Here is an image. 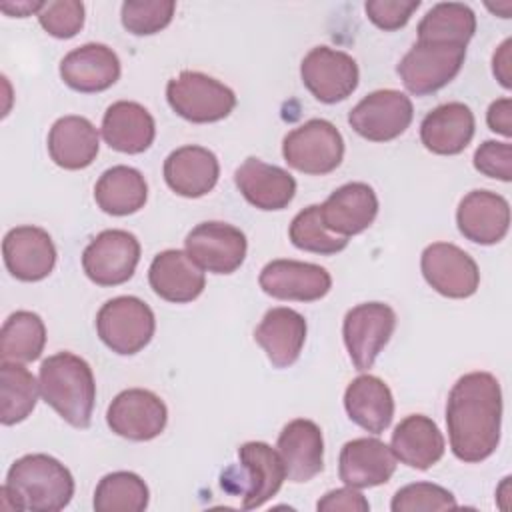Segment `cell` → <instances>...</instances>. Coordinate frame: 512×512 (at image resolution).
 <instances>
[{
  "label": "cell",
  "mask_w": 512,
  "mask_h": 512,
  "mask_svg": "<svg viewBox=\"0 0 512 512\" xmlns=\"http://www.w3.org/2000/svg\"><path fill=\"white\" fill-rule=\"evenodd\" d=\"M452 454L468 464L492 456L500 442L502 390L490 372H468L456 380L446 400Z\"/></svg>",
  "instance_id": "cell-1"
},
{
  "label": "cell",
  "mask_w": 512,
  "mask_h": 512,
  "mask_svg": "<svg viewBox=\"0 0 512 512\" xmlns=\"http://www.w3.org/2000/svg\"><path fill=\"white\" fill-rule=\"evenodd\" d=\"M0 496L8 510L58 512L74 496V478L54 456L26 454L10 466Z\"/></svg>",
  "instance_id": "cell-2"
},
{
  "label": "cell",
  "mask_w": 512,
  "mask_h": 512,
  "mask_svg": "<svg viewBox=\"0 0 512 512\" xmlns=\"http://www.w3.org/2000/svg\"><path fill=\"white\" fill-rule=\"evenodd\" d=\"M40 394L62 420L74 428H88L96 402V382L90 364L72 354L58 352L40 364Z\"/></svg>",
  "instance_id": "cell-3"
},
{
  "label": "cell",
  "mask_w": 512,
  "mask_h": 512,
  "mask_svg": "<svg viewBox=\"0 0 512 512\" xmlns=\"http://www.w3.org/2000/svg\"><path fill=\"white\" fill-rule=\"evenodd\" d=\"M166 100L178 116L194 124L218 122L236 108V94L226 84L196 70L170 78Z\"/></svg>",
  "instance_id": "cell-4"
},
{
  "label": "cell",
  "mask_w": 512,
  "mask_h": 512,
  "mask_svg": "<svg viewBox=\"0 0 512 512\" xmlns=\"http://www.w3.org/2000/svg\"><path fill=\"white\" fill-rule=\"evenodd\" d=\"M154 330L152 308L136 296H116L104 302L96 314L100 340L120 356H132L148 346Z\"/></svg>",
  "instance_id": "cell-5"
},
{
  "label": "cell",
  "mask_w": 512,
  "mask_h": 512,
  "mask_svg": "<svg viewBox=\"0 0 512 512\" xmlns=\"http://www.w3.org/2000/svg\"><path fill=\"white\" fill-rule=\"evenodd\" d=\"M282 156L298 172L310 176L330 174L344 158V138L332 122L312 118L284 136Z\"/></svg>",
  "instance_id": "cell-6"
},
{
  "label": "cell",
  "mask_w": 512,
  "mask_h": 512,
  "mask_svg": "<svg viewBox=\"0 0 512 512\" xmlns=\"http://www.w3.org/2000/svg\"><path fill=\"white\" fill-rule=\"evenodd\" d=\"M466 58V46L418 40L400 60L398 76L416 96L438 92L456 78Z\"/></svg>",
  "instance_id": "cell-7"
},
{
  "label": "cell",
  "mask_w": 512,
  "mask_h": 512,
  "mask_svg": "<svg viewBox=\"0 0 512 512\" xmlns=\"http://www.w3.org/2000/svg\"><path fill=\"white\" fill-rule=\"evenodd\" d=\"M396 328V312L384 302H364L344 316L342 336L356 370L372 368L378 354L390 342Z\"/></svg>",
  "instance_id": "cell-8"
},
{
  "label": "cell",
  "mask_w": 512,
  "mask_h": 512,
  "mask_svg": "<svg viewBox=\"0 0 512 512\" xmlns=\"http://www.w3.org/2000/svg\"><path fill=\"white\" fill-rule=\"evenodd\" d=\"M140 262V242L128 230H102L82 252V268L98 286H118L132 278Z\"/></svg>",
  "instance_id": "cell-9"
},
{
  "label": "cell",
  "mask_w": 512,
  "mask_h": 512,
  "mask_svg": "<svg viewBox=\"0 0 512 512\" xmlns=\"http://www.w3.org/2000/svg\"><path fill=\"white\" fill-rule=\"evenodd\" d=\"M414 118L412 100L400 90H374L348 114V124L370 142H388L406 132Z\"/></svg>",
  "instance_id": "cell-10"
},
{
  "label": "cell",
  "mask_w": 512,
  "mask_h": 512,
  "mask_svg": "<svg viewBox=\"0 0 512 512\" xmlns=\"http://www.w3.org/2000/svg\"><path fill=\"white\" fill-rule=\"evenodd\" d=\"M300 76L308 92L324 104L346 100L360 80L356 60L330 46L312 48L300 62Z\"/></svg>",
  "instance_id": "cell-11"
},
{
  "label": "cell",
  "mask_w": 512,
  "mask_h": 512,
  "mask_svg": "<svg viewBox=\"0 0 512 512\" xmlns=\"http://www.w3.org/2000/svg\"><path fill=\"white\" fill-rule=\"evenodd\" d=\"M188 256L202 268L212 274H232L236 272L248 250L246 236L240 228L228 222H200L194 226L186 240Z\"/></svg>",
  "instance_id": "cell-12"
},
{
  "label": "cell",
  "mask_w": 512,
  "mask_h": 512,
  "mask_svg": "<svg viewBox=\"0 0 512 512\" xmlns=\"http://www.w3.org/2000/svg\"><path fill=\"white\" fill-rule=\"evenodd\" d=\"M110 430L134 442L160 436L168 422V408L160 396L144 388H128L116 394L106 410Z\"/></svg>",
  "instance_id": "cell-13"
},
{
  "label": "cell",
  "mask_w": 512,
  "mask_h": 512,
  "mask_svg": "<svg viewBox=\"0 0 512 512\" xmlns=\"http://www.w3.org/2000/svg\"><path fill=\"white\" fill-rule=\"evenodd\" d=\"M420 268L424 280L446 298H468L480 284V270L474 258L450 242L426 246Z\"/></svg>",
  "instance_id": "cell-14"
},
{
  "label": "cell",
  "mask_w": 512,
  "mask_h": 512,
  "mask_svg": "<svg viewBox=\"0 0 512 512\" xmlns=\"http://www.w3.org/2000/svg\"><path fill=\"white\" fill-rule=\"evenodd\" d=\"M260 288L278 300L314 302L332 288V276L324 266L300 260H272L260 272Z\"/></svg>",
  "instance_id": "cell-15"
},
{
  "label": "cell",
  "mask_w": 512,
  "mask_h": 512,
  "mask_svg": "<svg viewBox=\"0 0 512 512\" xmlns=\"http://www.w3.org/2000/svg\"><path fill=\"white\" fill-rule=\"evenodd\" d=\"M6 270L22 282L44 280L56 264V246L50 234L38 226H16L2 240Z\"/></svg>",
  "instance_id": "cell-16"
},
{
  "label": "cell",
  "mask_w": 512,
  "mask_h": 512,
  "mask_svg": "<svg viewBox=\"0 0 512 512\" xmlns=\"http://www.w3.org/2000/svg\"><path fill=\"white\" fill-rule=\"evenodd\" d=\"M456 224L470 242L482 246L498 244L510 228V204L496 192L472 190L458 204Z\"/></svg>",
  "instance_id": "cell-17"
},
{
  "label": "cell",
  "mask_w": 512,
  "mask_h": 512,
  "mask_svg": "<svg viewBox=\"0 0 512 512\" xmlns=\"http://www.w3.org/2000/svg\"><path fill=\"white\" fill-rule=\"evenodd\" d=\"M60 78L76 92H102L120 78V58L110 46L88 42L62 58Z\"/></svg>",
  "instance_id": "cell-18"
},
{
  "label": "cell",
  "mask_w": 512,
  "mask_h": 512,
  "mask_svg": "<svg viewBox=\"0 0 512 512\" xmlns=\"http://www.w3.org/2000/svg\"><path fill=\"white\" fill-rule=\"evenodd\" d=\"M378 214V198L366 182H348L336 188L322 204L324 226L344 238L364 232Z\"/></svg>",
  "instance_id": "cell-19"
},
{
  "label": "cell",
  "mask_w": 512,
  "mask_h": 512,
  "mask_svg": "<svg viewBox=\"0 0 512 512\" xmlns=\"http://www.w3.org/2000/svg\"><path fill=\"white\" fill-rule=\"evenodd\" d=\"M396 472V456L378 438H354L346 442L338 458V476L350 488L386 484Z\"/></svg>",
  "instance_id": "cell-20"
},
{
  "label": "cell",
  "mask_w": 512,
  "mask_h": 512,
  "mask_svg": "<svg viewBox=\"0 0 512 512\" xmlns=\"http://www.w3.org/2000/svg\"><path fill=\"white\" fill-rule=\"evenodd\" d=\"M290 482H308L324 468V438L316 422L296 418L288 422L276 442Z\"/></svg>",
  "instance_id": "cell-21"
},
{
  "label": "cell",
  "mask_w": 512,
  "mask_h": 512,
  "mask_svg": "<svg viewBox=\"0 0 512 512\" xmlns=\"http://www.w3.org/2000/svg\"><path fill=\"white\" fill-rule=\"evenodd\" d=\"M148 282L162 300L186 304L202 294L206 276L186 250H164L154 256L148 268Z\"/></svg>",
  "instance_id": "cell-22"
},
{
  "label": "cell",
  "mask_w": 512,
  "mask_h": 512,
  "mask_svg": "<svg viewBox=\"0 0 512 512\" xmlns=\"http://www.w3.org/2000/svg\"><path fill=\"white\" fill-rule=\"evenodd\" d=\"M234 182L240 194L260 210H282L296 194V180L288 170L254 156L236 168Z\"/></svg>",
  "instance_id": "cell-23"
},
{
  "label": "cell",
  "mask_w": 512,
  "mask_h": 512,
  "mask_svg": "<svg viewBox=\"0 0 512 512\" xmlns=\"http://www.w3.org/2000/svg\"><path fill=\"white\" fill-rule=\"evenodd\" d=\"M240 470L244 472L242 508L252 510L266 504L282 488L286 480L284 462L270 444L266 442H244L238 448Z\"/></svg>",
  "instance_id": "cell-24"
},
{
  "label": "cell",
  "mask_w": 512,
  "mask_h": 512,
  "mask_svg": "<svg viewBox=\"0 0 512 512\" xmlns=\"http://www.w3.org/2000/svg\"><path fill=\"white\" fill-rule=\"evenodd\" d=\"M218 176V158L204 146H180L164 160V180L168 188L184 198H200L208 194L216 186Z\"/></svg>",
  "instance_id": "cell-25"
},
{
  "label": "cell",
  "mask_w": 512,
  "mask_h": 512,
  "mask_svg": "<svg viewBox=\"0 0 512 512\" xmlns=\"http://www.w3.org/2000/svg\"><path fill=\"white\" fill-rule=\"evenodd\" d=\"M306 320L300 312L276 306L270 308L254 330V340L276 368L292 366L306 342Z\"/></svg>",
  "instance_id": "cell-26"
},
{
  "label": "cell",
  "mask_w": 512,
  "mask_h": 512,
  "mask_svg": "<svg viewBox=\"0 0 512 512\" xmlns=\"http://www.w3.org/2000/svg\"><path fill=\"white\" fill-rule=\"evenodd\" d=\"M474 128V114L464 102H446L424 116L420 140L432 154L454 156L470 144Z\"/></svg>",
  "instance_id": "cell-27"
},
{
  "label": "cell",
  "mask_w": 512,
  "mask_h": 512,
  "mask_svg": "<svg viewBox=\"0 0 512 512\" xmlns=\"http://www.w3.org/2000/svg\"><path fill=\"white\" fill-rule=\"evenodd\" d=\"M156 136L152 114L138 102L118 100L108 106L102 118V138L112 150L140 154L148 150Z\"/></svg>",
  "instance_id": "cell-28"
},
{
  "label": "cell",
  "mask_w": 512,
  "mask_h": 512,
  "mask_svg": "<svg viewBox=\"0 0 512 512\" xmlns=\"http://www.w3.org/2000/svg\"><path fill=\"white\" fill-rule=\"evenodd\" d=\"M100 148L96 126L76 114L58 118L48 132V154L64 170H82L90 166Z\"/></svg>",
  "instance_id": "cell-29"
},
{
  "label": "cell",
  "mask_w": 512,
  "mask_h": 512,
  "mask_svg": "<svg viewBox=\"0 0 512 512\" xmlns=\"http://www.w3.org/2000/svg\"><path fill=\"white\" fill-rule=\"evenodd\" d=\"M444 436L436 422L424 414H410L400 420L390 438V450L402 464L428 470L444 456Z\"/></svg>",
  "instance_id": "cell-30"
},
{
  "label": "cell",
  "mask_w": 512,
  "mask_h": 512,
  "mask_svg": "<svg viewBox=\"0 0 512 512\" xmlns=\"http://www.w3.org/2000/svg\"><path fill=\"white\" fill-rule=\"evenodd\" d=\"M348 418L370 434H382L394 416V398L384 380L372 374L356 376L344 392Z\"/></svg>",
  "instance_id": "cell-31"
},
{
  "label": "cell",
  "mask_w": 512,
  "mask_h": 512,
  "mask_svg": "<svg viewBox=\"0 0 512 512\" xmlns=\"http://www.w3.org/2000/svg\"><path fill=\"white\" fill-rule=\"evenodd\" d=\"M148 198V184L140 170L132 166H112L102 172L94 186L98 208L112 216H128L138 212Z\"/></svg>",
  "instance_id": "cell-32"
},
{
  "label": "cell",
  "mask_w": 512,
  "mask_h": 512,
  "mask_svg": "<svg viewBox=\"0 0 512 512\" xmlns=\"http://www.w3.org/2000/svg\"><path fill=\"white\" fill-rule=\"evenodd\" d=\"M418 40L466 46L476 32V14L462 2H438L418 22Z\"/></svg>",
  "instance_id": "cell-33"
},
{
  "label": "cell",
  "mask_w": 512,
  "mask_h": 512,
  "mask_svg": "<svg viewBox=\"0 0 512 512\" xmlns=\"http://www.w3.org/2000/svg\"><path fill=\"white\" fill-rule=\"evenodd\" d=\"M46 326L36 312H12L0 330V356L6 362H34L44 352Z\"/></svg>",
  "instance_id": "cell-34"
},
{
  "label": "cell",
  "mask_w": 512,
  "mask_h": 512,
  "mask_svg": "<svg viewBox=\"0 0 512 512\" xmlns=\"http://www.w3.org/2000/svg\"><path fill=\"white\" fill-rule=\"evenodd\" d=\"M40 382L20 362L0 364V422L4 426L26 420L38 402Z\"/></svg>",
  "instance_id": "cell-35"
},
{
  "label": "cell",
  "mask_w": 512,
  "mask_h": 512,
  "mask_svg": "<svg viewBox=\"0 0 512 512\" xmlns=\"http://www.w3.org/2000/svg\"><path fill=\"white\" fill-rule=\"evenodd\" d=\"M150 492L146 482L126 470L106 474L94 490L96 512H142L146 510Z\"/></svg>",
  "instance_id": "cell-36"
},
{
  "label": "cell",
  "mask_w": 512,
  "mask_h": 512,
  "mask_svg": "<svg viewBox=\"0 0 512 512\" xmlns=\"http://www.w3.org/2000/svg\"><path fill=\"white\" fill-rule=\"evenodd\" d=\"M290 242L304 250L314 254H336L342 252L348 246V238L338 236L330 232L320 216V204H310L304 210H300L288 228Z\"/></svg>",
  "instance_id": "cell-37"
},
{
  "label": "cell",
  "mask_w": 512,
  "mask_h": 512,
  "mask_svg": "<svg viewBox=\"0 0 512 512\" xmlns=\"http://www.w3.org/2000/svg\"><path fill=\"white\" fill-rule=\"evenodd\" d=\"M172 0H128L122 4V26L136 36H150L164 30L174 16Z\"/></svg>",
  "instance_id": "cell-38"
},
{
  "label": "cell",
  "mask_w": 512,
  "mask_h": 512,
  "mask_svg": "<svg viewBox=\"0 0 512 512\" xmlns=\"http://www.w3.org/2000/svg\"><path fill=\"white\" fill-rule=\"evenodd\" d=\"M456 498L450 490L432 482H414L400 488L392 502V512H418V510H454Z\"/></svg>",
  "instance_id": "cell-39"
},
{
  "label": "cell",
  "mask_w": 512,
  "mask_h": 512,
  "mask_svg": "<svg viewBox=\"0 0 512 512\" xmlns=\"http://www.w3.org/2000/svg\"><path fill=\"white\" fill-rule=\"evenodd\" d=\"M40 26L54 38L66 40L76 36L84 26V4L78 0H50L44 2L36 14Z\"/></svg>",
  "instance_id": "cell-40"
},
{
  "label": "cell",
  "mask_w": 512,
  "mask_h": 512,
  "mask_svg": "<svg viewBox=\"0 0 512 512\" xmlns=\"http://www.w3.org/2000/svg\"><path fill=\"white\" fill-rule=\"evenodd\" d=\"M474 168L488 178L512 180V146L508 142L486 140L474 152Z\"/></svg>",
  "instance_id": "cell-41"
},
{
  "label": "cell",
  "mask_w": 512,
  "mask_h": 512,
  "mask_svg": "<svg viewBox=\"0 0 512 512\" xmlns=\"http://www.w3.org/2000/svg\"><path fill=\"white\" fill-rule=\"evenodd\" d=\"M418 6L420 0H368L364 4V10L374 26L392 32L406 26Z\"/></svg>",
  "instance_id": "cell-42"
},
{
  "label": "cell",
  "mask_w": 512,
  "mask_h": 512,
  "mask_svg": "<svg viewBox=\"0 0 512 512\" xmlns=\"http://www.w3.org/2000/svg\"><path fill=\"white\" fill-rule=\"evenodd\" d=\"M316 508L320 512H368L370 510V504L368 500L358 492V488H336V490H330L326 492Z\"/></svg>",
  "instance_id": "cell-43"
},
{
  "label": "cell",
  "mask_w": 512,
  "mask_h": 512,
  "mask_svg": "<svg viewBox=\"0 0 512 512\" xmlns=\"http://www.w3.org/2000/svg\"><path fill=\"white\" fill-rule=\"evenodd\" d=\"M486 122L492 132L510 138L512 136V100L508 96L494 100L488 106Z\"/></svg>",
  "instance_id": "cell-44"
},
{
  "label": "cell",
  "mask_w": 512,
  "mask_h": 512,
  "mask_svg": "<svg viewBox=\"0 0 512 512\" xmlns=\"http://www.w3.org/2000/svg\"><path fill=\"white\" fill-rule=\"evenodd\" d=\"M510 46H512V40L506 38L498 50L494 52L492 56V72L496 76V80L504 86V88H510L512 86V58H510Z\"/></svg>",
  "instance_id": "cell-45"
},
{
  "label": "cell",
  "mask_w": 512,
  "mask_h": 512,
  "mask_svg": "<svg viewBox=\"0 0 512 512\" xmlns=\"http://www.w3.org/2000/svg\"><path fill=\"white\" fill-rule=\"evenodd\" d=\"M42 6H44V2H16V4H12V2H2V4H0L2 12L10 14V16H18V18H24V16H28V14H32V12L38 14V12L42 10Z\"/></svg>",
  "instance_id": "cell-46"
}]
</instances>
